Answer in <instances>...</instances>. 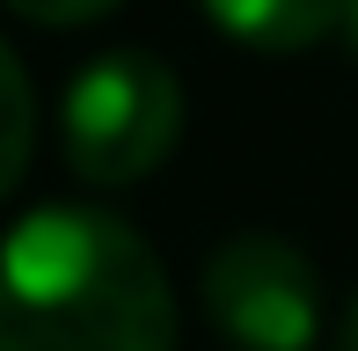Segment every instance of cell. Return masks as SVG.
<instances>
[{"label": "cell", "instance_id": "cell-8", "mask_svg": "<svg viewBox=\"0 0 358 351\" xmlns=\"http://www.w3.org/2000/svg\"><path fill=\"white\" fill-rule=\"evenodd\" d=\"M344 29H351V44H358V0H351V8H344Z\"/></svg>", "mask_w": 358, "mask_h": 351}, {"label": "cell", "instance_id": "cell-1", "mask_svg": "<svg viewBox=\"0 0 358 351\" xmlns=\"http://www.w3.org/2000/svg\"><path fill=\"white\" fill-rule=\"evenodd\" d=\"M169 271L124 220L44 205L0 242V351H169Z\"/></svg>", "mask_w": 358, "mask_h": 351}, {"label": "cell", "instance_id": "cell-2", "mask_svg": "<svg viewBox=\"0 0 358 351\" xmlns=\"http://www.w3.org/2000/svg\"><path fill=\"white\" fill-rule=\"evenodd\" d=\"M176 132H183V88L146 52H103L95 66L73 73L66 103H59V147H66L73 176L95 190H124L154 176L169 162Z\"/></svg>", "mask_w": 358, "mask_h": 351}, {"label": "cell", "instance_id": "cell-7", "mask_svg": "<svg viewBox=\"0 0 358 351\" xmlns=\"http://www.w3.org/2000/svg\"><path fill=\"white\" fill-rule=\"evenodd\" d=\"M344 351H358V300H351V315H344Z\"/></svg>", "mask_w": 358, "mask_h": 351}, {"label": "cell", "instance_id": "cell-6", "mask_svg": "<svg viewBox=\"0 0 358 351\" xmlns=\"http://www.w3.org/2000/svg\"><path fill=\"white\" fill-rule=\"evenodd\" d=\"M15 15H29V22H52V29H73V22H95V15H110L117 0H8Z\"/></svg>", "mask_w": 358, "mask_h": 351}, {"label": "cell", "instance_id": "cell-5", "mask_svg": "<svg viewBox=\"0 0 358 351\" xmlns=\"http://www.w3.org/2000/svg\"><path fill=\"white\" fill-rule=\"evenodd\" d=\"M29 139H37V95H29L22 59L0 44V198L22 183V169H29Z\"/></svg>", "mask_w": 358, "mask_h": 351}, {"label": "cell", "instance_id": "cell-3", "mask_svg": "<svg viewBox=\"0 0 358 351\" xmlns=\"http://www.w3.org/2000/svg\"><path fill=\"white\" fill-rule=\"evenodd\" d=\"M205 315L241 351H315L322 337L315 264L278 234H234L205 264Z\"/></svg>", "mask_w": 358, "mask_h": 351}, {"label": "cell", "instance_id": "cell-4", "mask_svg": "<svg viewBox=\"0 0 358 351\" xmlns=\"http://www.w3.org/2000/svg\"><path fill=\"white\" fill-rule=\"evenodd\" d=\"M351 0H205V15L227 37L256 44V52H307L344 22Z\"/></svg>", "mask_w": 358, "mask_h": 351}]
</instances>
